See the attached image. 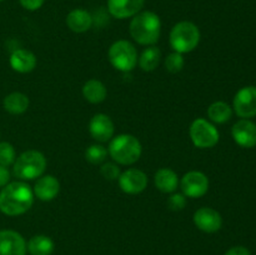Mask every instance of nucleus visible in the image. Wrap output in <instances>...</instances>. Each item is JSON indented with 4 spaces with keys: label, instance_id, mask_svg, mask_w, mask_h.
Segmentation results:
<instances>
[{
    "label": "nucleus",
    "instance_id": "nucleus-17",
    "mask_svg": "<svg viewBox=\"0 0 256 255\" xmlns=\"http://www.w3.org/2000/svg\"><path fill=\"white\" fill-rule=\"evenodd\" d=\"M9 62L12 70L26 74V72H32L36 66V56L30 50L16 49L10 55Z\"/></svg>",
    "mask_w": 256,
    "mask_h": 255
},
{
    "label": "nucleus",
    "instance_id": "nucleus-20",
    "mask_svg": "<svg viewBox=\"0 0 256 255\" xmlns=\"http://www.w3.org/2000/svg\"><path fill=\"white\" fill-rule=\"evenodd\" d=\"M106 88L102 82L96 79H90L82 86V95L92 104H100L106 98Z\"/></svg>",
    "mask_w": 256,
    "mask_h": 255
},
{
    "label": "nucleus",
    "instance_id": "nucleus-29",
    "mask_svg": "<svg viewBox=\"0 0 256 255\" xmlns=\"http://www.w3.org/2000/svg\"><path fill=\"white\" fill-rule=\"evenodd\" d=\"M186 205V196L184 194H179V192H175L168 200V206L172 212H180L182 210Z\"/></svg>",
    "mask_w": 256,
    "mask_h": 255
},
{
    "label": "nucleus",
    "instance_id": "nucleus-28",
    "mask_svg": "<svg viewBox=\"0 0 256 255\" xmlns=\"http://www.w3.org/2000/svg\"><path fill=\"white\" fill-rule=\"evenodd\" d=\"M100 174L102 178L106 180H118L120 176V168L115 162H105L102 168H100Z\"/></svg>",
    "mask_w": 256,
    "mask_h": 255
},
{
    "label": "nucleus",
    "instance_id": "nucleus-14",
    "mask_svg": "<svg viewBox=\"0 0 256 255\" xmlns=\"http://www.w3.org/2000/svg\"><path fill=\"white\" fill-rule=\"evenodd\" d=\"M114 130V122L106 114H95L89 122L90 135L99 142H109Z\"/></svg>",
    "mask_w": 256,
    "mask_h": 255
},
{
    "label": "nucleus",
    "instance_id": "nucleus-18",
    "mask_svg": "<svg viewBox=\"0 0 256 255\" xmlns=\"http://www.w3.org/2000/svg\"><path fill=\"white\" fill-rule=\"evenodd\" d=\"M66 25L72 32H85L92 28V18L84 9H74L68 14Z\"/></svg>",
    "mask_w": 256,
    "mask_h": 255
},
{
    "label": "nucleus",
    "instance_id": "nucleus-7",
    "mask_svg": "<svg viewBox=\"0 0 256 255\" xmlns=\"http://www.w3.org/2000/svg\"><path fill=\"white\" fill-rule=\"evenodd\" d=\"M192 144L200 149H209L215 146L219 142V132L208 120L199 118L192 122L189 129Z\"/></svg>",
    "mask_w": 256,
    "mask_h": 255
},
{
    "label": "nucleus",
    "instance_id": "nucleus-24",
    "mask_svg": "<svg viewBox=\"0 0 256 255\" xmlns=\"http://www.w3.org/2000/svg\"><path fill=\"white\" fill-rule=\"evenodd\" d=\"M160 58H162V52H160L159 48L154 46V45L146 48L138 60L140 69L144 70V72H152L159 65Z\"/></svg>",
    "mask_w": 256,
    "mask_h": 255
},
{
    "label": "nucleus",
    "instance_id": "nucleus-16",
    "mask_svg": "<svg viewBox=\"0 0 256 255\" xmlns=\"http://www.w3.org/2000/svg\"><path fill=\"white\" fill-rule=\"evenodd\" d=\"M60 192V182L52 175H44L35 182L32 192L42 202H52Z\"/></svg>",
    "mask_w": 256,
    "mask_h": 255
},
{
    "label": "nucleus",
    "instance_id": "nucleus-4",
    "mask_svg": "<svg viewBox=\"0 0 256 255\" xmlns=\"http://www.w3.org/2000/svg\"><path fill=\"white\" fill-rule=\"evenodd\" d=\"M46 169V159L38 150H28L15 159L12 172L22 180H34L44 174Z\"/></svg>",
    "mask_w": 256,
    "mask_h": 255
},
{
    "label": "nucleus",
    "instance_id": "nucleus-13",
    "mask_svg": "<svg viewBox=\"0 0 256 255\" xmlns=\"http://www.w3.org/2000/svg\"><path fill=\"white\" fill-rule=\"evenodd\" d=\"M232 139L242 148H254L256 145V124L248 119L235 122L232 129Z\"/></svg>",
    "mask_w": 256,
    "mask_h": 255
},
{
    "label": "nucleus",
    "instance_id": "nucleus-12",
    "mask_svg": "<svg viewBox=\"0 0 256 255\" xmlns=\"http://www.w3.org/2000/svg\"><path fill=\"white\" fill-rule=\"evenodd\" d=\"M24 238L14 230H0V255H26Z\"/></svg>",
    "mask_w": 256,
    "mask_h": 255
},
{
    "label": "nucleus",
    "instance_id": "nucleus-22",
    "mask_svg": "<svg viewBox=\"0 0 256 255\" xmlns=\"http://www.w3.org/2000/svg\"><path fill=\"white\" fill-rule=\"evenodd\" d=\"M54 248V242L46 235H35L26 244L28 252L32 255H50Z\"/></svg>",
    "mask_w": 256,
    "mask_h": 255
},
{
    "label": "nucleus",
    "instance_id": "nucleus-8",
    "mask_svg": "<svg viewBox=\"0 0 256 255\" xmlns=\"http://www.w3.org/2000/svg\"><path fill=\"white\" fill-rule=\"evenodd\" d=\"M180 186H182V194L185 196L196 199V198L204 196L208 192V190H209V179H208L204 172L192 170V172H186L182 178Z\"/></svg>",
    "mask_w": 256,
    "mask_h": 255
},
{
    "label": "nucleus",
    "instance_id": "nucleus-19",
    "mask_svg": "<svg viewBox=\"0 0 256 255\" xmlns=\"http://www.w3.org/2000/svg\"><path fill=\"white\" fill-rule=\"evenodd\" d=\"M154 182L155 186L160 192L170 194V192H174L178 189L179 179H178V175L174 170L169 169V168H162V169L155 172Z\"/></svg>",
    "mask_w": 256,
    "mask_h": 255
},
{
    "label": "nucleus",
    "instance_id": "nucleus-30",
    "mask_svg": "<svg viewBox=\"0 0 256 255\" xmlns=\"http://www.w3.org/2000/svg\"><path fill=\"white\" fill-rule=\"evenodd\" d=\"M19 2L24 9L30 10V12H34V10L40 9V8L42 6L45 0H19Z\"/></svg>",
    "mask_w": 256,
    "mask_h": 255
},
{
    "label": "nucleus",
    "instance_id": "nucleus-15",
    "mask_svg": "<svg viewBox=\"0 0 256 255\" xmlns=\"http://www.w3.org/2000/svg\"><path fill=\"white\" fill-rule=\"evenodd\" d=\"M145 0H108V10L116 19H128L142 12Z\"/></svg>",
    "mask_w": 256,
    "mask_h": 255
},
{
    "label": "nucleus",
    "instance_id": "nucleus-2",
    "mask_svg": "<svg viewBox=\"0 0 256 255\" xmlns=\"http://www.w3.org/2000/svg\"><path fill=\"white\" fill-rule=\"evenodd\" d=\"M162 32L160 18L152 12H138L130 22V35L140 45H154Z\"/></svg>",
    "mask_w": 256,
    "mask_h": 255
},
{
    "label": "nucleus",
    "instance_id": "nucleus-27",
    "mask_svg": "<svg viewBox=\"0 0 256 255\" xmlns=\"http://www.w3.org/2000/svg\"><path fill=\"white\" fill-rule=\"evenodd\" d=\"M184 65V56H182V54H180V52H172V54L168 55L166 59H165V68H166L168 72H172V74L182 72Z\"/></svg>",
    "mask_w": 256,
    "mask_h": 255
},
{
    "label": "nucleus",
    "instance_id": "nucleus-26",
    "mask_svg": "<svg viewBox=\"0 0 256 255\" xmlns=\"http://www.w3.org/2000/svg\"><path fill=\"white\" fill-rule=\"evenodd\" d=\"M15 159H16V154H15L14 146L8 142H0V165L9 166L14 164Z\"/></svg>",
    "mask_w": 256,
    "mask_h": 255
},
{
    "label": "nucleus",
    "instance_id": "nucleus-21",
    "mask_svg": "<svg viewBox=\"0 0 256 255\" xmlns=\"http://www.w3.org/2000/svg\"><path fill=\"white\" fill-rule=\"evenodd\" d=\"M2 104H4V109L9 114L20 115L26 112L29 108V98L22 92H15L6 95Z\"/></svg>",
    "mask_w": 256,
    "mask_h": 255
},
{
    "label": "nucleus",
    "instance_id": "nucleus-1",
    "mask_svg": "<svg viewBox=\"0 0 256 255\" xmlns=\"http://www.w3.org/2000/svg\"><path fill=\"white\" fill-rule=\"evenodd\" d=\"M34 192L24 182H8L0 192V212L9 216H18L32 208Z\"/></svg>",
    "mask_w": 256,
    "mask_h": 255
},
{
    "label": "nucleus",
    "instance_id": "nucleus-3",
    "mask_svg": "<svg viewBox=\"0 0 256 255\" xmlns=\"http://www.w3.org/2000/svg\"><path fill=\"white\" fill-rule=\"evenodd\" d=\"M142 148L138 138L130 134H120L110 142L108 152L115 162L120 165H132L142 156Z\"/></svg>",
    "mask_w": 256,
    "mask_h": 255
},
{
    "label": "nucleus",
    "instance_id": "nucleus-11",
    "mask_svg": "<svg viewBox=\"0 0 256 255\" xmlns=\"http://www.w3.org/2000/svg\"><path fill=\"white\" fill-rule=\"evenodd\" d=\"M194 224L204 232H216L222 229V218L219 212L212 208H200L194 212Z\"/></svg>",
    "mask_w": 256,
    "mask_h": 255
},
{
    "label": "nucleus",
    "instance_id": "nucleus-5",
    "mask_svg": "<svg viewBox=\"0 0 256 255\" xmlns=\"http://www.w3.org/2000/svg\"><path fill=\"white\" fill-rule=\"evenodd\" d=\"M200 42V30L194 22H180L170 32V45L174 52L185 54L198 48Z\"/></svg>",
    "mask_w": 256,
    "mask_h": 255
},
{
    "label": "nucleus",
    "instance_id": "nucleus-10",
    "mask_svg": "<svg viewBox=\"0 0 256 255\" xmlns=\"http://www.w3.org/2000/svg\"><path fill=\"white\" fill-rule=\"evenodd\" d=\"M120 189L130 195L140 194L148 186V176L139 169H128L118 179Z\"/></svg>",
    "mask_w": 256,
    "mask_h": 255
},
{
    "label": "nucleus",
    "instance_id": "nucleus-33",
    "mask_svg": "<svg viewBox=\"0 0 256 255\" xmlns=\"http://www.w3.org/2000/svg\"><path fill=\"white\" fill-rule=\"evenodd\" d=\"M4 2V0H0V2Z\"/></svg>",
    "mask_w": 256,
    "mask_h": 255
},
{
    "label": "nucleus",
    "instance_id": "nucleus-25",
    "mask_svg": "<svg viewBox=\"0 0 256 255\" xmlns=\"http://www.w3.org/2000/svg\"><path fill=\"white\" fill-rule=\"evenodd\" d=\"M108 156V149L100 144H92L85 150V158L92 164L98 165L105 162Z\"/></svg>",
    "mask_w": 256,
    "mask_h": 255
},
{
    "label": "nucleus",
    "instance_id": "nucleus-9",
    "mask_svg": "<svg viewBox=\"0 0 256 255\" xmlns=\"http://www.w3.org/2000/svg\"><path fill=\"white\" fill-rule=\"evenodd\" d=\"M234 110L244 119L256 116V86H245L236 92Z\"/></svg>",
    "mask_w": 256,
    "mask_h": 255
},
{
    "label": "nucleus",
    "instance_id": "nucleus-32",
    "mask_svg": "<svg viewBox=\"0 0 256 255\" xmlns=\"http://www.w3.org/2000/svg\"><path fill=\"white\" fill-rule=\"evenodd\" d=\"M225 255H252V252L245 246H234L228 250Z\"/></svg>",
    "mask_w": 256,
    "mask_h": 255
},
{
    "label": "nucleus",
    "instance_id": "nucleus-6",
    "mask_svg": "<svg viewBox=\"0 0 256 255\" xmlns=\"http://www.w3.org/2000/svg\"><path fill=\"white\" fill-rule=\"evenodd\" d=\"M110 62L119 72H129L138 64V52L134 45L128 40H118L108 52Z\"/></svg>",
    "mask_w": 256,
    "mask_h": 255
},
{
    "label": "nucleus",
    "instance_id": "nucleus-23",
    "mask_svg": "<svg viewBox=\"0 0 256 255\" xmlns=\"http://www.w3.org/2000/svg\"><path fill=\"white\" fill-rule=\"evenodd\" d=\"M232 109L225 102H215L208 108V118L216 124H224L232 119Z\"/></svg>",
    "mask_w": 256,
    "mask_h": 255
},
{
    "label": "nucleus",
    "instance_id": "nucleus-31",
    "mask_svg": "<svg viewBox=\"0 0 256 255\" xmlns=\"http://www.w3.org/2000/svg\"><path fill=\"white\" fill-rule=\"evenodd\" d=\"M10 180V172L6 166L0 165V188H4L5 185L9 182Z\"/></svg>",
    "mask_w": 256,
    "mask_h": 255
}]
</instances>
